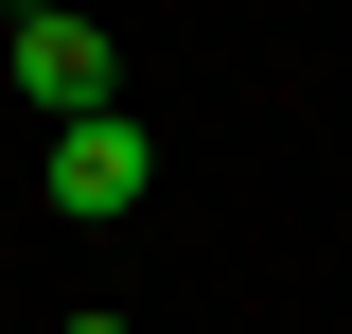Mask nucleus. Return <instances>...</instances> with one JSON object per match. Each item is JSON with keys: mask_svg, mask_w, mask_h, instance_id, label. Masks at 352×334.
<instances>
[{"mask_svg": "<svg viewBox=\"0 0 352 334\" xmlns=\"http://www.w3.org/2000/svg\"><path fill=\"white\" fill-rule=\"evenodd\" d=\"M0 71H18V106H36V124H88V106H124V36H106L88 0H18Z\"/></svg>", "mask_w": 352, "mask_h": 334, "instance_id": "f257e3e1", "label": "nucleus"}, {"mask_svg": "<svg viewBox=\"0 0 352 334\" xmlns=\"http://www.w3.org/2000/svg\"><path fill=\"white\" fill-rule=\"evenodd\" d=\"M141 176H159V141H141L124 106H88V124H53V159H36V194L71 211V229H106V211H141Z\"/></svg>", "mask_w": 352, "mask_h": 334, "instance_id": "f03ea898", "label": "nucleus"}, {"mask_svg": "<svg viewBox=\"0 0 352 334\" xmlns=\"http://www.w3.org/2000/svg\"><path fill=\"white\" fill-rule=\"evenodd\" d=\"M71 334H124V317H71Z\"/></svg>", "mask_w": 352, "mask_h": 334, "instance_id": "7ed1b4c3", "label": "nucleus"}]
</instances>
